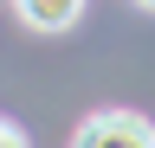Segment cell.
<instances>
[{
  "label": "cell",
  "instance_id": "obj_1",
  "mask_svg": "<svg viewBox=\"0 0 155 148\" xmlns=\"http://www.w3.org/2000/svg\"><path fill=\"white\" fill-rule=\"evenodd\" d=\"M71 148H155V122L136 109H97L78 122Z\"/></svg>",
  "mask_w": 155,
  "mask_h": 148
},
{
  "label": "cell",
  "instance_id": "obj_2",
  "mask_svg": "<svg viewBox=\"0 0 155 148\" xmlns=\"http://www.w3.org/2000/svg\"><path fill=\"white\" fill-rule=\"evenodd\" d=\"M13 13H19V26H32V32H65V26H78L84 0H13Z\"/></svg>",
  "mask_w": 155,
  "mask_h": 148
},
{
  "label": "cell",
  "instance_id": "obj_3",
  "mask_svg": "<svg viewBox=\"0 0 155 148\" xmlns=\"http://www.w3.org/2000/svg\"><path fill=\"white\" fill-rule=\"evenodd\" d=\"M0 148H26V135H19L13 122H0Z\"/></svg>",
  "mask_w": 155,
  "mask_h": 148
},
{
  "label": "cell",
  "instance_id": "obj_4",
  "mask_svg": "<svg viewBox=\"0 0 155 148\" xmlns=\"http://www.w3.org/2000/svg\"><path fill=\"white\" fill-rule=\"evenodd\" d=\"M136 7H149V13H155V0H136Z\"/></svg>",
  "mask_w": 155,
  "mask_h": 148
}]
</instances>
